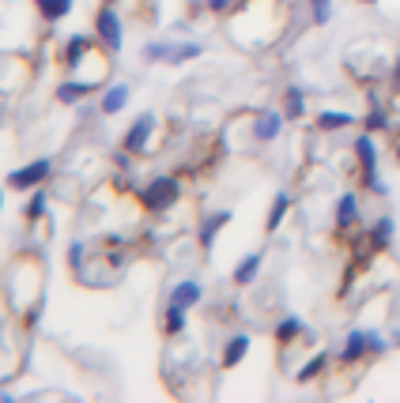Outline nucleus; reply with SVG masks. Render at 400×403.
I'll return each instance as SVG.
<instances>
[{"label":"nucleus","instance_id":"1","mask_svg":"<svg viewBox=\"0 0 400 403\" xmlns=\"http://www.w3.org/2000/svg\"><path fill=\"white\" fill-rule=\"evenodd\" d=\"M178 181L174 178H155V181H148V189L140 193V200H144V208L148 211H163V208H170L178 200Z\"/></svg>","mask_w":400,"mask_h":403},{"label":"nucleus","instance_id":"2","mask_svg":"<svg viewBox=\"0 0 400 403\" xmlns=\"http://www.w3.org/2000/svg\"><path fill=\"white\" fill-rule=\"evenodd\" d=\"M49 178V158H38V163H31L26 170H16L11 173V185H16V189H34V185H42Z\"/></svg>","mask_w":400,"mask_h":403},{"label":"nucleus","instance_id":"3","mask_svg":"<svg viewBox=\"0 0 400 403\" xmlns=\"http://www.w3.org/2000/svg\"><path fill=\"white\" fill-rule=\"evenodd\" d=\"M99 38L110 49H121V23H117V11L114 8H102L99 11Z\"/></svg>","mask_w":400,"mask_h":403},{"label":"nucleus","instance_id":"4","mask_svg":"<svg viewBox=\"0 0 400 403\" xmlns=\"http://www.w3.org/2000/svg\"><path fill=\"white\" fill-rule=\"evenodd\" d=\"M151 113H144V117H136V125L129 128V136H125V151H144V143H148V136H151Z\"/></svg>","mask_w":400,"mask_h":403},{"label":"nucleus","instance_id":"5","mask_svg":"<svg viewBox=\"0 0 400 403\" xmlns=\"http://www.w3.org/2000/svg\"><path fill=\"white\" fill-rule=\"evenodd\" d=\"M125 102H129V87H114V91H106V98H102V113H117V110H125Z\"/></svg>","mask_w":400,"mask_h":403},{"label":"nucleus","instance_id":"6","mask_svg":"<svg viewBox=\"0 0 400 403\" xmlns=\"http://www.w3.org/2000/svg\"><path fill=\"white\" fill-rule=\"evenodd\" d=\"M246 347H249V340H246V335H234V340L226 343L223 366H234V362H242V358H246Z\"/></svg>","mask_w":400,"mask_h":403},{"label":"nucleus","instance_id":"7","mask_svg":"<svg viewBox=\"0 0 400 403\" xmlns=\"http://www.w3.org/2000/svg\"><path fill=\"white\" fill-rule=\"evenodd\" d=\"M91 91H95V83H64V87L57 91V98H61V102H76V98L91 95Z\"/></svg>","mask_w":400,"mask_h":403},{"label":"nucleus","instance_id":"8","mask_svg":"<svg viewBox=\"0 0 400 403\" xmlns=\"http://www.w3.org/2000/svg\"><path fill=\"white\" fill-rule=\"evenodd\" d=\"M231 219V215L226 211H219V215H211V219L204 223V230H200V241H204V245H211V241H216V234H219V226Z\"/></svg>","mask_w":400,"mask_h":403},{"label":"nucleus","instance_id":"9","mask_svg":"<svg viewBox=\"0 0 400 403\" xmlns=\"http://www.w3.org/2000/svg\"><path fill=\"white\" fill-rule=\"evenodd\" d=\"M170 302H178V305H193V302H200V287L196 283H181L178 290H174V298Z\"/></svg>","mask_w":400,"mask_h":403},{"label":"nucleus","instance_id":"10","mask_svg":"<svg viewBox=\"0 0 400 403\" xmlns=\"http://www.w3.org/2000/svg\"><path fill=\"white\" fill-rule=\"evenodd\" d=\"M87 38L84 34H76V38H69V68H76V64H79V57H84V53H87Z\"/></svg>","mask_w":400,"mask_h":403},{"label":"nucleus","instance_id":"11","mask_svg":"<svg viewBox=\"0 0 400 403\" xmlns=\"http://www.w3.org/2000/svg\"><path fill=\"white\" fill-rule=\"evenodd\" d=\"M276 132H279V117H276V113H264V117L257 121V136H261V140H272Z\"/></svg>","mask_w":400,"mask_h":403},{"label":"nucleus","instance_id":"12","mask_svg":"<svg viewBox=\"0 0 400 403\" xmlns=\"http://www.w3.org/2000/svg\"><path fill=\"white\" fill-rule=\"evenodd\" d=\"M166 328H170V332H181V328H185V305L170 302V309H166Z\"/></svg>","mask_w":400,"mask_h":403},{"label":"nucleus","instance_id":"13","mask_svg":"<svg viewBox=\"0 0 400 403\" xmlns=\"http://www.w3.org/2000/svg\"><path fill=\"white\" fill-rule=\"evenodd\" d=\"M257 267H261V257H257V252H253V257H246V264H242V267H238V272H234V279H238V283H249V279L257 275Z\"/></svg>","mask_w":400,"mask_h":403},{"label":"nucleus","instance_id":"14","mask_svg":"<svg viewBox=\"0 0 400 403\" xmlns=\"http://www.w3.org/2000/svg\"><path fill=\"white\" fill-rule=\"evenodd\" d=\"M370 343V335H363V332H351V340H348V351H344V358H359V354H363V347Z\"/></svg>","mask_w":400,"mask_h":403},{"label":"nucleus","instance_id":"15","mask_svg":"<svg viewBox=\"0 0 400 403\" xmlns=\"http://www.w3.org/2000/svg\"><path fill=\"white\" fill-rule=\"evenodd\" d=\"M359 155H363V163H366V178L374 181V147H370V140H366V136L359 140Z\"/></svg>","mask_w":400,"mask_h":403},{"label":"nucleus","instance_id":"16","mask_svg":"<svg viewBox=\"0 0 400 403\" xmlns=\"http://www.w3.org/2000/svg\"><path fill=\"white\" fill-rule=\"evenodd\" d=\"M336 219H340V226H348V223L355 219V196H344V200H340V208H336Z\"/></svg>","mask_w":400,"mask_h":403},{"label":"nucleus","instance_id":"17","mask_svg":"<svg viewBox=\"0 0 400 403\" xmlns=\"http://www.w3.org/2000/svg\"><path fill=\"white\" fill-rule=\"evenodd\" d=\"M69 8H72V0H49L42 11H46V19H61V16H69Z\"/></svg>","mask_w":400,"mask_h":403},{"label":"nucleus","instance_id":"18","mask_svg":"<svg viewBox=\"0 0 400 403\" xmlns=\"http://www.w3.org/2000/svg\"><path fill=\"white\" fill-rule=\"evenodd\" d=\"M344 125H351L348 113H321V128H344Z\"/></svg>","mask_w":400,"mask_h":403},{"label":"nucleus","instance_id":"19","mask_svg":"<svg viewBox=\"0 0 400 403\" xmlns=\"http://www.w3.org/2000/svg\"><path fill=\"white\" fill-rule=\"evenodd\" d=\"M284 211H287V196H276V208H272V215H269V230H276V226H279Z\"/></svg>","mask_w":400,"mask_h":403},{"label":"nucleus","instance_id":"20","mask_svg":"<svg viewBox=\"0 0 400 403\" xmlns=\"http://www.w3.org/2000/svg\"><path fill=\"white\" fill-rule=\"evenodd\" d=\"M299 332H302L299 320H284V325H279V340H291V335H299Z\"/></svg>","mask_w":400,"mask_h":403},{"label":"nucleus","instance_id":"21","mask_svg":"<svg viewBox=\"0 0 400 403\" xmlns=\"http://www.w3.org/2000/svg\"><path fill=\"white\" fill-rule=\"evenodd\" d=\"M42 211H46V193H34V200H31V211H26V215H31V219H38Z\"/></svg>","mask_w":400,"mask_h":403},{"label":"nucleus","instance_id":"22","mask_svg":"<svg viewBox=\"0 0 400 403\" xmlns=\"http://www.w3.org/2000/svg\"><path fill=\"white\" fill-rule=\"evenodd\" d=\"M321 366H325V354H317V358L310 362V366H306V369L299 373V377H302V381H310V377H314V373H317V369H321Z\"/></svg>","mask_w":400,"mask_h":403},{"label":"nucleus","instance_id":"23","mask_svg":"<svg viewBox=\"0 0 400 403\" xmlns=\"http://www.w3.org/2000/svg\"><path fill=\"white\" fill-rule=\"evenodd\" d=\"M287 113H302V95H299V91H291V95H287Z\"/></svg>","mask_w":400,"mask_h":403},{"label":"nucleus","instance_id":"24","mask_svg":"<svg viewBox=\"0 0 400 403\" xmlns=\"http://www.w3.org/2000/svg\"><path fill=\"white\" fill-rule=\"evenodd\" d=\"M389 234H393V226H389V223H378V234H374V241H378V245H385V241H389Z\"/></svg>","mask_w":400,"mask_h":403},{"label":"nucleus","instance_id":"25","mask_svg":"<svg viewBox=\"0 0 400 403\" xmlns=\"http://www.w3.org/2000/svg\"><path fill=\"white\" fill-rule=\"evenodd\" d=\"M314 11H317V23L329 19V0H314Z\"/></svg>","mask_w":400,"mask_h":403},{"label":"nucleus","instance_id":"26","mask_svg":"<svg viewBox=\"0 0 400 403\" xmlns=\"http://www.w3.org/2000/svg\"><path fill=\"white\" fill-rule=\"evenodd\" d=\"M208 4H211V8H226V0H208Z\"/></svg>","mask_w":400,"mask_h":403},{"label":"nucleus","instance_id":"27","mask_svg":"<svg viewBox=\"0 0 400 403\" xmlns=\"http://www.w3.org/2000/svg\"><path fill=\"white\" fill-rule=\"evenodd\" d=\"M38 4H42V8H46V4H49V0H38Z\"/></svg>","mask_w":400,"mask_h":403},{"label":"nucleus","instance_id":"28","mask_svg":"<svg viewBox=\"0 0 400 403\" xmlns=\"http://www.w3.org/2000/svg\"><path fill=\"white\" fill-rule=\"evenodd\" d=\"M0 208H4V196H0Z\"/></svg>","mask_w":400,"mask_h":403}]
</instances>
